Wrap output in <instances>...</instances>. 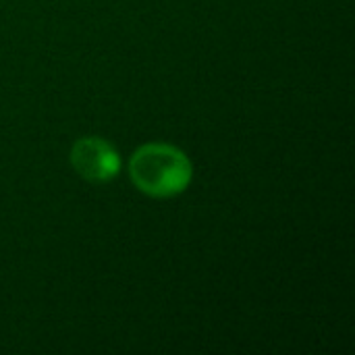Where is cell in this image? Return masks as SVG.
I'll use <instances>...</instances> for the list:
<instances>
[{"mask_svg": "<svg viewBox=\"0 0 355 355\" xmlns=\"http://www.w3.org/2000/svg\"><path fill=\"white\" fill-rule=\"evenodd\" d=\"M129 175L139 191L152 198H171L189 185L191 162L175 146L146 144L131 156Z\"/></svg>", "mask_w": 355, "mask_h": 355, "instance_id": "cell-1", "label": "cell"}, {"mask_svg": "<svg viewBox=\"0 0 355 355\" xmlns=\"http://www.w3.org/2000/svg\"><path fill=\"white\" fill-rule=\"evenodd\" d=\"M73 168L92 183H106L119 175L116 150L100 137H81L71 150Z\"/></svg>", "mask_w": 355, "mask_h": 355, "instance_id": "cell-2", "label": "cell"}]
</instances>
